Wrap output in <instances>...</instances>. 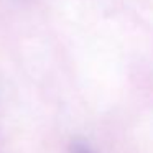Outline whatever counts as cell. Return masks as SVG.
<instances>
[{"mask_svg": "<svg viewBox=\"0 0 153 153\" xmlns=\"http://www.w3.org/2000/svg\"><path fill=\"white\" fill-rule=\"evenodd\" d=\"M71 153H92L89 150V146L84 145V143H74L71 146Z\"/></svg>", "mask_w": 153, "mask_h": 153, "instance_id": "6da1fadb", "label": "cell"}]
</instances>
